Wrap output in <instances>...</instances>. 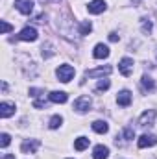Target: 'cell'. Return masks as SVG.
Masks as SVG:
<instances>
[{
    "instance_id": "1",
    "label": "cell",
    "mask_w": 157,
    "mask_h": 159,
    "mask_svg": "<svg viewBox=\"0 0 157 159\" xmlns=\"http://www.w3.org/2000/svg\"><path fill=\"white\" fill-rule=\"evenodd\" d=\"M74 67L72 65H61L59 69H57V78L59 81H63V83H69L70 80L74 78Z\"/></svg>"
},
{
    "instance_id": "2",
    "label": "cell",
    "mask_w": 157,
    "mask_h": 159,
    "mask_svg": "<svg viewBox=\"0 0 157 159\" xmlns=\"http://www.w3.org/2000/svg\"><path fill=\"white\" fill-rule=\"evenodd\" d=\"M118 70L122 72V76H131L133 74V59L131 57H122L118 63Z\"/></svg>"
},
{
    "instance_id": "3",
    "label": "cell",
    "mask_w": 157,
    "mask_h": 159,
    "mask_svg": "<svg viewBox=\"0 0 157 159\" xmlns=\"http://www.w3.org/2000/svg\"><path fill=\"white\" fill-rule=\"evenodd\" d=\"M39 146H41V143L37 139H26V141L22 143L20 150H22V154H35Z\"/></svg>"
},
{
    "instance_id": "4",
    "label": "cell",
    "mask_w": 157,
    "mask_h": 159,
    "mask_svg": "<svg viewBox=\"0 0 157 159\" xmlns=\"http://www.w3.org/2000/svg\"><path fill=\"white\" fill-rule=\"evenodd\" d=\"M89 107H91V98H89V96H79L78 100H74V109H76L78 113L89 111Z\"/></svg>"
},
{
    "instance_id": "5",
    "label": "cell",
    "mask_w": 157,
    "mask_h": 159,
    "mask_svg": "<svg viewBox=\"0 0 157 159\" xmlns=\"http://www.w3.org/2000/svg\"><path fill=\"white\" fill-rule=\"evenodd\" d=\"M155 117H157L155 109H148V111H144V113L141 115L139 124H141V126H152V124H154V120H155Z\"/></svg>"
},
{
    "instance_id": "6",
    "label": "cell",
    "mask_w": 157,
    "mask_h": 159,
    "mask_svg": "<svg viewBox=\"0 0 157 159\" xmlns=\"http://www.w3.org/2000/svg\"><path fill=\"white\" fill-rule=\"evenodd\" d=\"M15 7L22 13V15H30L34 11V2L32 0H17L15 2Z\"/></svg>"
},
{
    "instance_id": "7",
    "label": "cell",
    "mask_w": 157,
    "mask_h": 159,
    "mask_svg": "<svg viewBox=\"0 0 157 159\" xmlns=\"http://www.w3.org/2000/svg\"><path fill=\"white\" fill-rule=\"evenodd\" d=\"M19 39H20V41H28V43L35 41V39H37V30H35V28H32V26H26V28L19 34Z\"/></svg>"
},
{
    "instance_id": "8",
    "label": "cell",
    "mask_w": 157,
    "mask_h": 159,
    "mask_svg": "<svg viewBox=\"0 0 157 159\" xmlns=\"http://www.w3.org/2000/svg\"><path fill=\"white\" fill-rule=\"evenodd\" d=\"M139 148H148V146H155L157 144V137L155 135H141V139L137 141Z\"/></svg>"
},
{
    "instance_id": "9",
    "label": "cell",
    "mask_w": 157,
    "mask_h": 159,
    "mask_svg": "<svg viewBox=\"0 0 157 159\" xmlns=\"http://www.w3.org/2000/svg\"><path fill=\"white\" fill-rule=\"evenodd\" d=\"M87 9H89V13L98 15V13H102V11L105 9V2H104V0H92V2L87 6Z\"/></svg>"
},
{
    "instance_id": "10",
    "label": "cell",
    "mask_w": 157,
    "mask_h": 159,
    "mask_svg": "<svg viewBox=\"0 0 157 159\" xmlns=\"http://www.w3.org/2000/svg\"><path fill=\"white\" fill-rule=\"evenodd\" d=\"M15 113V104H9V102H2L0 104V117L2 119H7Z\"/></svg>"
},
{
    "instance_id": "11",
    "label": "cell",
    "mask_w": 157,
    "mask_h": 159,
    "mask_svg": "<svg viewBox=\"0 0 157 159\" xmlns=\"http://www.w3.org/2000/svg\"><path fill=\"white\" fill-rule=\"evenodd\" d=\"M50 102H54V104H65L67 102V93H63V91H52L50 94Z\"/></svg>"
},
{
    "instance_id": "12",
    "label": "cell",
    "mask_w": 157,
    "mask_h": 159,
    "mask_svg": "<svg viewBox=\"0 0 157 159\" xmlns=\"http://www.w3.org/2000/svg\"><path fill=\"white\" fill-rule=\"evenodd\" d=\"M107 156H109V148L107 146H104V144L94 146V150H92V157L94 159H107Z\"/></svg>"
},
{
    "instance_id": "13",
    "label": "cell",
    "mask_w": 157,
    "mask_h": 159,
    "mask_svg": "<svg viewBox=\"0 0 157 159\" xmlns=\"http://www.w3.org/2000/svg\"><path fill=\"white\" fill-rule=\"evenodd\" d=\"M113 69L111 67H100V69H94V70H87L85 76L87 78H98V76H104V74H109Z\"/></svg>"
},
{
    "instance_id": "14",
    "label": "cell",
    "mask_w": 157,
    "mask_h": 159,
    "mask_svg": "<svg viewBox=\"0 0 157 159\" xmlns=\"http://www.w3.org/2000/svg\"><path fill=\"white\" fill-rule=\"evenodd\" d=\"M117 102H118V106H124V107H126V106H129V104H131V93H129V91H126V89H124V91H120V93H118V96H117Z\"/></svg>"
},
{
    "instance_id": "15",
    "label": "cell",
    "mask_w": 157,
    "mask_h": 159,
    "mask_svg": "<svg viewBox=\"0 0 157 159\" xmlns=\"http://www.w3.org/2000/svg\"><path fill=\"white\" fill-rule=\"evenodd\" d=\"M92 56H94L96 59H104V57H107V56H109V48H107L105 44H96V46H94Z\"/></svg>"
},
{
    "instance_id": "16",
    "label": "cell",
    "mask_w": 157,
    "mask_h": 159,
    "mask_svg": "<svg viewBox=\"0 0 157 159\" xmlns=\"http://www.w3.org/2000/svg\"><path fill=\"white\" fill-rule=\"evenodd\" d=\"M92 129H94L96 133H105V131L109 129V126H107V122H104V120H94V122H92Z\"/></svg>"
},
{
    "instance_id": "17",
    "label": "cell",
    "mask_w": 157,
    "mask_h": 159,
    "mask_svg": "<svg viewBox=\"0 0 157 159\" xmlns=\"http://www.w3.org/2000/svg\"><path fill=\"white\" fill-rule=\"evenodd\" d=\"M89 143H91V141H89L87 137H79V139H76V143H74V148L81 152V150H85V148L89 146Z\"/></svg>"
},
{
    "instance_id": "18",
    "label": "cell",
    "mask_w": 157,
    "mask_h": 159,
    "mask_svg": "<svg viewBox=\"0 0 157 159\" xmlns=\"http://www.w3.org/2000/svg\"><path fill=\"white\" fill-rule=\"evenodd\" d=\"M142 89L144 91H154V87H155V83H154V80L150 78V76H142Z\"/></svg>"
},
{
    "instance_id": "19",
    "label": "cell",
    "mask_w": 157,
    "mask_h": 159,
    "mask_svg": "<svg viewBox=\"0 0 157 159\" xmlns=\"http://www.w3.org/2000/svg\"><path fill=\"white\" fill-rule=\"evenodd\" d=\"M91 30H92V26H91L89 20H83V22L79 24V35H89Z\"/></svg>"
},
{
    "instance_id": "20",
    "label": "cell",
    "mask_w": 157,
    "mask_h": 159,
    "mask_svg": "<svg viewBox=\"0 0 157 159\" xmlns=\"http://www.w3.org/2000/svg\"><path fill=\"white\" fill-rule=\"evenodd\" d=\"M41 50H43V57H44V59L56 54V52L52 50V44H50V43H46V44H43V48H41Z\"/></svg>"
},
{
    "instance_id": "21",
    "label": "cell",
    "mask_w": 157,
    "mask_h": 159,
    "mask_svg": "<svg viewBox=\"0 0 157 159\" xmlns=\"http://www.w3.org/2000/svg\"><path fill=\"white\" fill-rule=\"evenodd\" d=\"M109 85H111V81H109V80H100V81H98V85H96V91H98V93H104V91H107V89H109Z\"/></svg>"
},
{
    "instance_id": "22",
    "label": "cell",
    "mask_w": 157,
    "mask_h": 159,
    "mask_svg": "<svg viewBox=\"0 0 157 159\" xmlns=\"http://www.w3.org/2000/svg\"><path fill=\"white\" fill-rule=\"evenodd\" d=\"M61 122H63V119H61L59 115H54V117L50 119V124H48V126H50L52 129H56V128H59V126H61Z\"/></svg>"
},
{
    "instance_id": "23",
    "label": "cell",
    "mask_w": 157,
    "mask_h": 159,
    "mask_svg": "<svg viewBox=\"0 0 157 159\" xmlns=\"http://www.w3.org/2000/svg\"><path fill=\"white\" fill-rule=\"evenodd\" d=\"M142 34H152V20L150 19H142Z\"/></svg>"
},
{
    "instance_id": "24",
    "label": "cell",
    "mask_w": 157,
    "mask_h": 159,
    "mask_svg": "<svg viewBox=\"0 0 157 159\" xmlns=\"http://www.w3.org/2000/svg\"><path fill=\"white\" fill-rule=\"evenodd\" d=\"M124 137H126V141H131L135 137V129L133 128H126L124 129Z\"/></svg>"
},
{
    "instance_id": "25",
    "label": "cell",
    "mask_w": 157,
    "mask_h": 159,
    "mask_svg": "<svg viewBox=\"0 0 157 159\" xmlns=\"http://www.w3.org/2000/svg\"><path fill=\"white\" fill-rule=\"evenodd\" d=\"M0 139H2V141H0V144H2V148H6V146L9 144V141H11V137H9L7 133H2V135H0Z\"/></svg>"
},
{
    "instance_id": "26",
    "label": "cell",
    "mask_w": 157,
    "mask_h": 159,
    "mask_svg": "<svg viewBox=\"0 0 157 159\" xmlns=\"http://www.w3.org/2000/svg\"><path fill=\"white\" fill-rule=\"evenodd\" d=\"M30 94L37 98V96H43V94H44V91H43V89H30Z\"/></svg>"
},
{
    "instance_id": "27",
    "label": "cell",
    "mask_w": 157,
    "mask_h": 159,
    "mask_svg": "<svg viewBox=\"0 0 157 159\" xmlns=\"http://www.w3.org/2000/svg\"><path fill=\"white\" fill-rule=\"evenodd\" d=\"M7 32H11V24H7L6 20H2V34H7Z\"/></svg>"
},
{
    "instance_id": "28",
    "label": "cell",
    "mask_w": 157,
    "mask_h": 159,
    "mask_svg": "<svg viewBox=\"0 0 157 159\" xmlns=\"http://www.w3.org/2000/svg\"><path fill=\"white\" fill-rule=\"evenodd\" d=\"M41 4H57L59 0H39Z\"/></svg>"
},
{
    "instance_id": "29",
    "label": "cell",
    "mask_w": 157,
    "mask_h": 159,
    "mask_svg": "<svg viewBox=\"0 0 157 159\" xmlns=\"http://www.w3.org/2000/svg\"><path fill=\"white\" fill-rule=\"evenodd\" d=\"M109 39H111V41H118V34H115V32H113V34H109Z\"/></svg>"
},
{
    "instance_id": "30",
    "label": "cell",
    "mask_w": 157,
    "mask_h": 159,
    "mask_svg": "<svg viewBox=\"0 0 157 159\" xmlns=\"http://www.w3.org/2000/svg\"><path fill=\"white\" fill-rule=\"evenodd\" d=\"M4 159H15V157H13V156H6Z\"/></svg>"
}]
</instances>
